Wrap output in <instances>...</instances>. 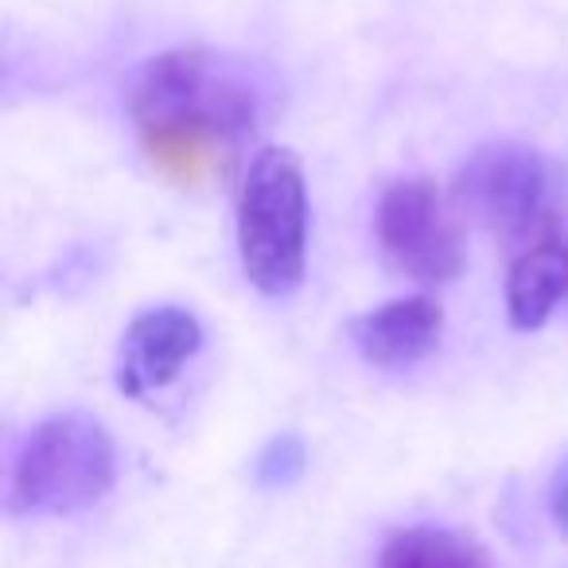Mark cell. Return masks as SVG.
Returning a JSON list of instances; mask_svg holds the SVG:
<instances>
[{
  "label": "cell",
  "instance_id": "cell-1",
  "mask_svg": "<svg viewBox=\"0 0 568 568\" xmlns=\"http://www.w3.org/2000/svg\"><path fill=\"white\" fill-rule=\"evenodd\" d=\"M125 105L149 160L175 183L226 180L261 118L242 67L203 48L152 55L125 82Z\"/></svg>",
  "mask_w": 568,
  "mask_h": 568
},
{
  "label": "cell",
  "instance_id": "cell-2",
  "mask_svg": "<svg viewBox=\"0 0 568 568\" xmlns=\"http://www.w3.org/2000/svg\"><path fill=\"white\" fill-rule=\"evenodd\" d=\"M237 253L250 284L265 296H288L308 268V183L296 152L253 156L237 191Z\"/></svg>",
  "mask_w": 568,
  "mask_h": 568
},
{
  "label": "cell",
  "instance_id": "cell-3",
  "mask_svg": "<svg viewBox=\"0 0 568 568\" xmlns=\"http://www.w3.org/2000/svg\"><path fill=\"white\" fill-rule=\"evenodd\" d=\"M118 452L102 420L59 413L28 433L9 483L12 514H74L110 495Z\"/></svg>",
  "mask_w": 568,
  "mask_h": 568
},
{
  "label": "cell",
  "instance_id": "cell-4",
  "mask_svg": "<svg viewBox=\"0 0 568 568\" xmlns=\"http://www.w3.org/2000/svg\"><path fill=\"white\" fill-rule=\"evenodd\" d=\"M378 245L394 273L444 284L464 268V237L433 180H394L378 199Z\"/></svg>",
  "mask_w": 568,
  "mask_h": 568
},
{
  "label": "cell",
  "instance_id": "cell-5",
  "mask_svg": "<svg viewBox=\"0 0 568 568\" xmlns=\"http://www.w3.org/2000/svg\"><path fill=\"white\" fill-rule=\"evenodd\" d=\"M456 199L503 237H534L552 219L549 172L521 144H483L456 172Z\"/></svg>",
  "mask_w": 568,
  "mask_h": 568
},
{
  "label": "cell",
  "instance_id": "cell-6",
  "mask_svg": "<svg viewBox=\"0 0 568 568\" xmlns=\"http://www.w3.org/2000/svg\"><path fill=\"white\" fill-rule=\"evenodd\" d=\"M203 347V324L187 308H149L129 324L121 339V371L118 382L125 394L141 397L180 378L183 363Z\"/></svg>",
  "mask_w": 568,
  "mask_h": 568
},
{
  "label": "cell",
  "instance_id": "cell-7",
  "mask_svg": "<svg viewBox=\"0 0 568 568\" xmlns=\"http://www.w3.org/2000/svg\"><path fill=\"white\" fill-rule=\"evenodd\" d=\"M560 301H568V219L557 211L506 273V316L518 332H534Z\"/></svg>",
  "mask_w": 568,
  "mask_h": 568
},
{
  "label": "cell",
  "instance_id": "cell-8",
  "mask_svg": "<svg viewBox=\"0 0 568 568\" xmlns=\"http://www.w3.org/2000/svg\"><path fill=\"white\" fill-rule=\"evenodd\" d=\"M444 335V312L428 296H402L351 324L358 355L371 366H413L433 355Z\"/></svg>",
  "mask_w": 568,
  "mask_h": 568
},
{
  "label": "cell",
  "instance_id": "cell-9",
  "mask_svg": "<svg viewBox=\"0 0 568 568\" xmlns=\"http://www.w3.org/2000/svg\"><path fill=\"white\" fill-rule=\"evenodd\" d=\"M378 568H490L483 549L440 526H413L386 541Z\"/></svg>",
  "mask_w": 568,
  "mask_h": 568
},
{
  "label": "cell",
  "instance_id": "cell-10",
  "mask_svg": "<svg viewBox=\"0 0 568 568\" xmlns=\"http://www.w3.org/2000/svg\"><path fill=\"white\" fill-rule=\"evenodd\" d=\"M304 467H308L304 440H301V436H293V433H284V436H276V440H268L265 448H261L257 464H253V479H257V487H265V490L293 487V483L304 475Z\"/></svg>",
  "mask_w": 568,
  "mask_h": 568
},
{
  "label": "cell",
  "instance_id": "cell-11",
  "mask_svg": "<svg viewBox=\"0 0 568 568\" xmlns=\"http://www.w3.org/2000/svg\"><path fill=\"white\" fill-rule=\"evenodd\" d=\"M549 510H552V521L560 526V534L568 537V456L557 464L552 471V483H549Z\"/></svg>",
  "mask_w": 568,
  "mask_h": 568
}]
</instances>
